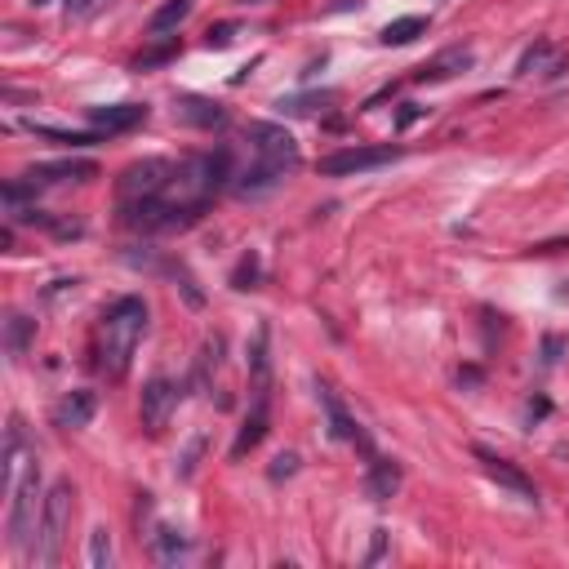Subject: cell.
<instances>
[{
    "label": "cell",
    "instance_id": "obj_19",
    "mask_svg": "<svg viewBox=\"0 0 569 569\" xmlns=\"http://www.w3.org/2000/svg\"><path fill=\"white\" fill-rule=\"evenodd\" d=\"M423 32H427V18H423V14H409V18H396V23H387L378 41H383V45H409V41H418Z\"/></svg>",
    "mask_w": 569,
    "mask_h": 569
},
{
    "label": "cell",
    "instance_id": "obj_8",
    "mask_svg": "<svg viewBox=\"0 0 569 569\" xmlns=\"http://www.w3.org/2000/svg\"><path fill=\"white\" fill-rule=\"evenodd\" d=\"M472 454H476V463L485 467L489 481H498L503 489H512V494H521L525 503H538V489H534V481H529V476H525L516 463H507L503 454H494V449H485V445H476Z\"/></svg>",
    "mask_w": 569,
    "mask_h": 569
},
{
    "label": "cell",
    "instance_id": "obj_16",
    "mask_svg": "<svg viewBox=\"0 0 569 569\" xmlns=\"http://www.w3.org/2000/svg\"><path fill=\"white\" fill-rule=\"evenodd\" d=\"M178 121L214 129V125H227V112L218 103H209V98H178Z\"/></svg>",
    "mask_w": 569,
    "mask_h": 569
},
{
    "label": "cell",
    "instance_id": "obj_25",
    "mask_svg": "<svg viewBox=\"0 0 569 569\" xmlns=\"http://www.w3.org/2000/svg\"><path fill=\"white\" fill-rule=\"evenodd\" d=\"M258 281V254H245L241 263H236V272H232V285L236 289H254Z\"/></svg>",
    "mask_w": 569,
    "mask_h": 569
},
{
    "label": "cell",
    "instance_id": "obj_3",
    "mask_svg": "<svg viewBox=\"0 0 569 569\" xmlns=\"http://www.w3.org/2000/svg\"><path fill=\"white\" fill-rule=\"evenodd\" d=\"M72 498H76L72 481H54V485H49L45 507H41V529H36V543H32V565H41V569L58 565L67 525H72Z\"/></svg>",
    "mask_w": 569,
    "mask_h": 569
},
{
    "label": "cell",
    "instance_id": "obj_9",
    "mask_svg": "<svg viewBox=\"0 0 569 569\" xmlns=\"http://www.w3.org/2000/svg\"><path fill=\"white\" fill-rule=\"evenodd\" d=\"M476 63V54L467 45H449L441 49L436 58H427L423 67H414V81L418 85H441V81H454L458 72H467V67Z\"/></svg>",
    "mask_w": 569,
    "mask_h": 569
},
{
    "label": "cell",
    "instance_id": "obj_6",
    "mask_svg": "<svg viewBox=\"0 0 569 569\" xmlns=\"http://www.w3.org/2000/svg\"><path fill=\"white\" fill-rule=\"evenodd\" d=\"M169 174H174V161H156V156H152V161L129 165L121 174V183H116L121 205L125 201H147V196H161L165 183H169Z\"/></svg>",
    "mask_w": 569,
    "mask_h": 569
},
{
    "label": "cell",
    "instance_id": "obj_2",
    "mask_svg": "<svg viewBox=\"0 0 569 569\" xmlns=\"http://www.w3.org/2000/svg\"><path fill=\"white\" fill-rule=\"evenodd\" d=\"M147 303L138 294H125L116 298L112 307L103 312V325H98V352H94V365L98 374H107L112 383H121L134 365V352L147 334Z\"/></svg>",
    "mask_w": 569,
    "mask_h": 569
},
{
    "label": "cell",
    "instance_id": "obj_23",
    "mask_svg": "<svg viewBox=\"0 0 569 569\" xmlns=\"http://www.w3.org/2000/svg\"><path fill=\"white\" fill-rule=\"evenodd\" d=\"M89 565L94 569H112V534L103 525L89 534Z\"/></svg>",
    "mask_w": 569,
    "mask_h": 569
},
{
    "label": "cell",
    "instance_id": "obj_30",
    "mask_svg": "<svg viewBox=\"0 0 569 569\" xmlns=\"http://www.w3.org/2000/svg\"><path fill=\"white\" fill-rule=\"evenodd\" d=\"M241 5H258V0H241Z\"/></svg>",
    "mask_w": 569,
    "mask_h": 569
},
{
    "label": "cell",
    "instance_id": "obj_5",
    "mask_svg": "<svg viewBox=\"0 0 569 569\" xmlns=\"http://www.w3.org/2000/svg\"><path fill=\"white\" fill-rule=\"evenodd\" d=\"M401 161V147L383 143V147H338L321 161V174L325 178H347V174H365V169H378V165H392Z\"/></svg>",
    "mask_w": 569,
    "mask_h": 569
},
{
    "label": "cell",
    "instance_id": "obj_7",
    "mask_svg": "<svg viewBox=\"0 0 569 569\" xmlns=\"http://www.w3.org/2000/svg\"><path fill=\"white\" fill-rule=\"evenodd\" d=\"M178 405V383H169L165 374H156L152 383L143 387V401H138V418H143L147 432H165L169 414Z\"/></svg>",
    "mask_w": 569,
    "mask_h": 569
},
{
    "label": "cell",
    "instance_id": "obj_26",
    "mask_svg": "<svg viewBox=\"0 0 569 569\" xmlns=\"http://www.w3.org/2000/svg\"><path fill=\"white\" fill-rule=\"evenodd\" d=\"M236 32H241L236 23H218V27H209V32H205V45L209 49H227V45L236 41Z\"/></svg>",
    "mask_w": 569,
    "mask_h": 569
},
{
    "label": "cell",
    "instance_id": "obj_18",
    "mask_svg": "<svg viewBox=\"0 0 569 569\" xmlns=\"http://www.w3.org/2000/svg\"><path fill=\"white\" fill-rule=\"evenodd\" d=\"M192 5H196V0H165V5L156 9L152 18H147V32H152V36H165V32H174V27L183 23L187 14H192Z\"/></svg>",
    "mask_w": 569,
    "mask_h": 569
},
{
    "label": "cell",
    "instance_id": "obj_11",
    "mask_svg": "<svg viewBox=\"0 0 569 569\" xmlns=\"http://www.w3.org/2000/svg\"><path fill=\"white\" fill-rule=\"evenodd\" d=\"M147 116H152L147 103H116V107H94L89 121H94V129H103V134H125V129L143 125Z\"/></svg>",
    "mask_w": 569,
    "mask_h": 569
},
{
    "label": "cell",
    "instance_id": "obj_13",
    "mask_svg": "<svg viewBox=\"0 0 569 569\" xmlns=\"http://www.w3.org/2000/svg\"><path fill=\"white\" fill-rule=\"evenodd\" d=\"M27 178L32 183H89V178H98V165L94 161H45L36 169H27Z\"/></svg>",
    "mask_w": 569,
    "mask_h": 569
},
{
    "label": "cell",
    "instance_id": "obj_17",
    "mask_svg": "<svg viewBox=\"0 0 569 569\" xmlns=\"http://www.w3.org/2000/svg\"><path fill=\"white\" fill-rule=\"evenodd\" d=\"M27 129L32 134H41L49 138V143H58V147H94V143H103V129H89V134H72V129H54V125H36V121H27Z\"/></svg>",
    "mask_w": 569,
    "mask_h": 569
},
{
    "label": "cell",
    "instance_id": "obj_14",
    "mask_svg": "<svg viewBox=\"0 0 569 569\" xmlns=\"http://www.w3.org/2000/svg\"><path fill=\"white\" fill-rule=\"evenodd\" d=\"M267 423H272V401H249L245 427L236 432V441H232V458H245L249 449H258V441L267 436Z\"/></svg>",
    "mask_w": 569,
    "mask_h": 569
},
{
    "label": "cell",
    "instance_id": "obj_1",
    "mask_svg": "<svg viewBox=\"0 0 569 569\" xmlns=\"http://www.w3.org/2000/svg\"><path fill=\"white\" fill-rule=\"evenodd\" d=\"M245 143L249 152H254V161H249L241 174H236V196H263L272 192V187L285 183V174H294L298 169V143L289 138V129L281 125H267V121H254L245 129Z\"/></svg>",
    "mask_w": 569,
    "mask_h": 569
},
{
    "label": "cell",
    "instance_id": "obj_27",
    "mask_svg": "<svg viewBox=\"0 0 569 569\" xmlns=\"http://www.w3.org/2000/svg\"><path fill=\"white\" fill-rule=\"evenodd\" d=\"M298 472V454H281L272 467V481H281V476H294Z\"/></svg>",
    "mask_w": 569,
    "mask_h": 569
},
{
    "label": "cell",
    "instance_id": "obj_28",
    "mask_svg": "<svg viewBox=\"0 0 569 569\" xmlns=\"http://www.w3.org/2000/svg\"><path fill=\"white\" fill-rule=\"evenodd\" d=\"M94 9V0H67V14H89Z\"/></svg>",
    "mask_w": 569,
    "mask_h": 569
},
{
    "label": "cell",
    "instance_id": "obj_29",
    "mask_svg": "<svg viewBox=\"0 0 569 569\" xmlns=\"http://www.w3.org/2000/svg\"><path fill=\"white\" fill-rule=\"evenodd\" d=\"M383 543H387V534H383V529H378V534H374V552H369V565H374L378 556H383Z\"/></svg>",
    "mask_w": 569,
    "mask_h": 569
},
{
    "label": "cell",
    "instance_id": "obj_21",
    "mask_svg": "<svg viewBox=\"0 0 569 569\" xmlns=\"http://www.w3.org/2000/svg\"><path fill=\"white\" fill-rule=\"evenodd\" d=\"M552 54H556L552 41H534L521 54V67H516V72H521V76H547V67H552L547 58H552Z\"/></svg>",
    "mask_w": 569,
    "mask_h": 569
},
{
    "label": "cell",
    "instance_id": "obj_24",
    "mask_svg": "<svg viewBox=\"0 0 569 569\" xmlns=\"http://www.w3.org/2000/svg\"><path fill=\"white\" fill-rule=\"evenodd\" d=\"M178 54V45H161V49H147V54H138L134 58V72H152V67H161L169 63V58Z\"/></svg>",
    "mask_w": 569,
    "mask_h": 569
},
{
    "label": "cell",
    "instance_id": "obj_10",
    "mask_svg": "<svg viewBox=\"0 0 569 569\" xmlns=\"http://www.w3.org/2000/svg\"><path fill=\"white\" fill-rule=\"evenodd\" d=\"M321 405H325V414H329V436H334V441H352V445H361L365 454H374V445H369V436L361 432V423L347 414L343 401H338V392L329 383H321Z\"/></svg>",
    "mask_w": 569,
    "mask_h": 569
},
{
    "label": "cell",
    "instance_id": "obj_22",
    "mask_svg": "<svg viewBox=\"0 0 569 569\" xmlns=\"http://www.w3.org/2000/svg\"><path fill=\"white\" fill-rule=\"evenodd\" d=\"M183 534H178V529H169V525H161V529H156V556H161V561L165 565H174L178 561V556H183Z\"/></svg>",
    "mask_w": 569,
    "mask_h": 569
},
{
    "label": "cell",
    "instance_id": "obj_12",
    "mask_svg": "<svg viewBox=\"0 0 569 569\" xmlns=\"http://www.w3.org/2000/svg\"><path fill=\"white\" fill-rule=\"evenodd\" d=\"M98 409V396L85 392V387H76V392H67L63 401L54 405V427H63V432H76V427H89V418H94Z\"/></svg>",
    "mask_w": 569,
    "mask_h": 569
},
{
    "label": "cell",
    "instance_id": "obj_20",
    "mask_svg": "<svg viewBox=\"0 0 569 569\" xmlns=\"http://www.w3.org/2000/svg\"><path fill=\"white\" fill-rule=\"evenodd\" d=\"M32 334H36V321H27V316H9L5 347H9V356H14V361L27 352V343H32Z\"/></svg>",
    "mask_w": 569,
    "mask_h": 569
},
{
    "label": "cell",
    "instance_id": "obj_4",
    "mask_svg": "<svg viewBox=\"0 0 569 569\" xmlns=\"http://www.w3.org/2000/svg\"><path fill=\"white\" fill-rule=\"evenodd\" d=\"M36 494H41V463H27V472L18 476V485L9 489V547L14 552H27V547L36 543V529H41V521H36Z\"/></svg>",
    "mask_w": 569,
    "mask_h": 569
},
{
    "label": "cell",
    "instance_id": "obj_15",
    "mask_svg": "<svg viewBox=\"0 0 569 569\" xmlns=\"http://www.w3.org/2000/svg\"><path fill=\"white\" fill-rule=\"evenodd\" d=\"M401 489V467L392 463V458H378L369 454V472H365V494L374 498V503H387V498Z\"/></svg>",
    "mask_w": 569,
    "mask_h": 569
}]
</instances>
